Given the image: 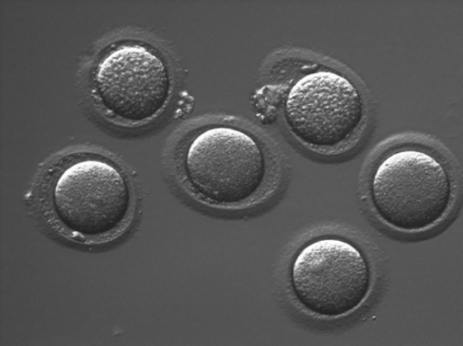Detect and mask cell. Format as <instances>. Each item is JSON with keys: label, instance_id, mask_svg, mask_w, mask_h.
<instances>
[{"label": "cell", "instance_id": "obj_5", "mask_svg": "<svg viewBox=\"0 0 463 346\" xmlns=\"http://www.w3.org/2000/svg\"><path fill=\"white\" fill-rule=\"evenodd\" d=\"M165 52L148 40L125 36L104 47L90 75L96 108L125 128L153 123L168 108L175 80Z\"/></svg>", "mask_w": 463, "mask_h": 346}, {"label": "cell", "instance_id": "obj_2", "mask_svg": "<svg viewBox=\"0 0 463 346\" xmlns=\"http://www.w3.org/2000/svg\"><path fill=\"white\" fill-rule=\"evenodd\" d=\"M40 207L62 237L81 245L117 239L131 225L137 192L110 157L83 150L56 160L42 178Z\"/></svg>", "mask_w": 463, "mask_h": 346}, {"label": "cell", "instance_id": "obj_6", "mask_svg": "<svg viewBox=\"0 0 463 346\" xmlns=\"http://www.w3.org/2000/svg\"><path fill=\"white\" fill-rule=\"evenodd\" d=\"M288 286L296 303L310 316L341 319L368 300L373 267L361 246L345 235H316L291 259Z\"/></svg>", "mask_w": 463, "mask_h": 346}, {"label": "cell", "instance_id": "obj_1", "mask_svg": "<svg viewBox=\"0 0 463 346\" xmlns=\"http://www.w3.org/2000/svg\"><path fill=\"white\" fill-rule=\"evenodd\" d=\"M176 181L196 202L223 211L257 206L277 187V156L261 136L223 119L194 125L175 141Z\"/></svg>", "mask_w": 463, "mask_h": 346}, {"label": "cell", "instance_id": "obj_3", "mask_svg": "<svg viewBox=\"0 0 463 346\" xmlns=\"http://www.w3.org/2000/svg\"><path fill=\"white\" fill-rule=\"evenodd\" d=\"M289 134L307 149L322 155L342 153L360 138L367 104L355 81L325 61L288 56L269 67Z\"/></svg>", "mask_w": 463, "mask_h": 346}, {"label": "cell", "instance_id": "obj_4", "mask_svg": "<svg viewBox=\"0 0 463 346\" xmlns=\"http://www.w3.org/2000/svg\"><path fill=\"white\" fill-rule=\"evenodd\" d=\"M368 197L386 226L405 234L426 232L449 214L454 176L429 147L404 144L377 160L368 179Z\"/></svg>", "mask_w": 463, "mask_h": 346}]
</instances>
